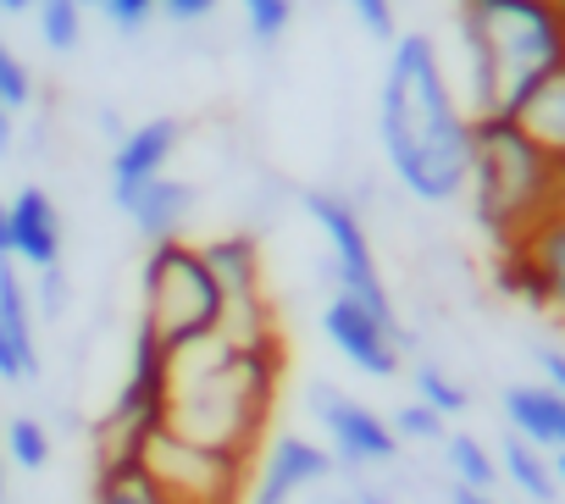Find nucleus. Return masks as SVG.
<instances>
[{"instance_id": "obj_1", "label": "nucleus", "mask_w": 565, "mask_h": 504, "mask_svg": "<svg viewBox=\"0 0 565 504\" xmlns=\"http://www.w3.org/2000/svg\"><path fill=\"white\" fill-rule=\"evenodd\" d=\"M377 144L394 183L411 200L449 205L466 194L477 122L433 34H394L383 84H377Z\"/></svg>"}, {"instance_id": "obj_2", "label": "nucleus", "mask_w": 565, "mask_h": 504, "mask_svg": "<svg viewBox=\"0 0 565 504\" xmlns=\"http://www.w3.org/2000/svg\"><path fill=\"white\" fill-rule=\"evenodd\" d=\"M455 34L471 122H510L526 95L565 67V12L554 0H460Z\"/></svg>"}, {"instance_id": "obj_3", "label": "nucleus", "mask_w": 565, "mask_h": 504, "mask_svg": "<svg viewBox=\"0 0 565 504\" xmlns=\"http://www.w3.org/2000/svg\"><path fill=\"white\" fill-rule=\"evenodd\" d=\"M282 377V339L233 350L222 339H200L172 355V394H167V432L249 460L255 432L271 410Z\"/></svg>"}, {"instance_id": "obj_4", "label": "nucleus", "mask_w": 565, "mask_h": 504, "mask_svg": "<svg viewBox=\"0 0 565 504\" xmlns=\"http://www.w3.org/2000/svg\"><path fill=\"white\" fill-rule=\"evenodd\" d=\"M477 222L504 244H515L537 216L565 200V167H554L515 122H477L471 178H466Z\"/></svg>"}, {"instance_id": "obj_5", "label": "nucleus", "mask_w": 565, "mask_h": 504, "mask_svg": "<svg viewBox=\"0 0 565 504\" xmlns=\"http://www.w3.org/2000/svg\"><path fill=\"white\" fill-rule=\"evenodd\" d=\"M139 328L167 355H183L189 344L216 339V328H222V289L205 272L200 244L167 238V244L145 249V267H139Z\"/></svg>"}, {"instance_id": "obj_6", "label": "nucleus", "mask_w": 565, "mask_h": 504, "mask_svg": "<svg viewBox=\"0 0 565 504\" xmlns=\"http://www.w3.org/2000/svg\"><path fill=\"white\" fill-rule=\"evenodd\" d=\"M306 216L317 222L322 244H328V278H333V294L377 311L383 322H399L394 311V294L383 283V267H377V249H372V233L355 211L350 194H333V189H306Z\"/></svg>"}, {"instance_id": "obj_7", "label": "nucleus", "mask_w": 565, "mask_h": 504, "mask_svg": "<svg viewBox=\"0 0 565 504\" xmlns=\"http://www.w3.org/2000/svg\"><path fill=\"white\" fill-rule=\"evenodd\" d=\"M139 471L150 476V487L167 504H244V482H249V460L200 449L167 427L145 443Z\"/></svg>"}, {"instance_id": "obj_8", "label": "nucleus", "mask_w": 565, "mask_h": 504, "mask_svg": "<svg viewBox=\"0 0 565 504\" xmlns=\"http://www.w3.org/2000/svg\"><path fill=\"white\" fill-rule=\"evenodd\" d=\"M200 256H205V272L222 289V328H216V339L233 344V350L277 339L271 333L266 283H260V244H255V233H216V238L200 244Z\"/></svg>"}, {"instance_id": "obj_9", "label": "nucleus", "mask_w": 565, "mask_h": 504, "mask_svg": "<svg viewBox=\"0 0 565 504\" xmlns=\"http://www.w3.org/2000/svg\"><path fill=\"white\" fill-rule=\"evenodd\" d=\"M306 405H311V416H317L322 432H328V454H333V465L377 471V465H394V460H399V438H394L388 416H377L372 405L350 399L344 388H333V383H311Z\"/></svg>"}, {"instance_id": "obj_10", "label": "nucleus", "mask_w": 565, "mask_h": 504, "mask_svg": "<svg viewBox=\"0 0 565 504\" xmlns=\"http://www.w3.org/2000/svg\"><path fill=\"white\" fill-rule=\"evenodd\" d=\"M504 283L565 322V200L548 216H537L515 244H504Z\"/></svg>"}, {"instance_id": "obj_11", "label": "nucleus", "mask_w": 565, "mask_h": 504, "mask_svg": "<svg viewBox=\"0 0 565 504\" xmlns=\"http://www.w3.org/2000/svg\"><path fill=\"white\" fill-rule=\"evenodd\" d=\"M322 333L328 344L361 372V377H399L405 372V322H383L377 311L344 300V294H328L322 305Z\"/></svg>"}, {"instance_id": "obj_12", "label": "nucleus", "mask_w": 565, "mask_h": 504, "mask_svg": "<svg viewBox=\"0 0 565 504\" xmlns=\"http://www.w3.org/2000/svg\"><path fill=\"white\" fill-rule=\"evenodd\" d=\"M328 476H333L328 443L300 438V432H282V438H271L260 471L244 482V504H295L306 487H317Z\"/></svg>"}, {"instance_id": "obj_13", "label": "nucleus", "mask_w": 565, "mask_h": 504, "mask_svg": "<svg viewBox=\"0 0 565 504\" xmlns=\"http://www.w3.org/2000/svg\"><path fill=\"white\" fill-rule=\"evenodd\" d=\"M178 144H183V122H172V117H150V122L117 133V144H111V200L122 205L134 189L167 178Z\"/></svg>"}, {"instance_id": "obj_14", "label": "nucleus", "mask_w": 565, "mask_h": 504, "mask_svg": "<svg viewBox=\"0 0 565 504\" xmlns=\"http://www.w3.org/2000/svg\"><path fill=\"white\" fill-rule=\"evenodd\" d=\"M40 344H34V294L18 261H0V383H34Z\"/></svg>"}, {"instance_id": "obj_15", "label": "nucleus", "mask_w": 565, "mask_h": 504, "mask_svg": "<svg viewBox=\"0 0 565 504\" xmlns=\"http://www.w3.org/2000/svg\"><path fill=\"white\" fill-rule=\"evenodd\" d=\"M7 238H12L18 267H29V272L62 267V211L40 183H29L7 200Z\"/></svg>"}, {"instance_id": "obj_16", "label": "nucleus", "mask_w": 565, "mask_h": 504, "mask_svg": "<svg viewBox=\"0 0 565 504\" xmlns=\"http://www.w3.org/2000/svg\"><path fill=\"white\" fill-rule=\"evenodd\" d=\"M117 211L128 216V227H134L145 244L183 238V233H189V222H194V183H183V178H172V172H167V178H156V183L134 189Z\"/></svg>"}, {"instance_id": "obj_17", "label": "nucleus", "mask_w": 565, "mask_h": 504, "mask_svg": "<svg viewBox=\"0 0 565 504\" xmlns=\"http://www.w3.org/2000/svg\"><path fill=\"white\" fill-rule=\"evenodd\" d=\"M499 410H504V427L515 438H526L532 449H543V454L565 449V394L548 388L543 377L537 383H510L499 394Z\"/></svg>"}, {"instance_id": "obj_18", "label": "nucleus", "mask_w": 565, "mask_h": 504, "mask_svg": "<svg viewBox=\"0 0 565 504\" xmlns=\"http://www.w3.org/2000/svg\"><path fill=\"white\" fill-rule=\"evenodd\" d=\"M554 167H565V67L559 73H548L532 95H526V106L510 117Z\"/></svg>"}, {"instance_id": "obj_19", "label": "nucleus", "mask_w": 565, "mask_h": 504, "mask_svg": "<svg viewBox=\"0 0 565 504\" xmlns=\"http://www.w3.org/2000/svg\"><path fill=\"white\" fill-rule=\"evenodd\" d=\"M493 460H499V482H510L526 504H554V498H559L554 471H548V454H543V449H532L526 438L504 432V443L493 449Z\"/></svg>"}, {"instance_id": "obj_20", "label": "nucleus", "mask_w": 565, "mask_h": 504, "mask_svg": "<svg viewBox=\"0 0 565 504\" xmlns=\"http://www.w3.org/2000/svg\"><path fill=\"white\" fill-rule=\"evenodd\" d=\"M438 449H444V465H449L455 487H477V493L499 487V460H493V449L477 432H449Z\"/></svg>"}, {"instance_id": "obj_21", "label": "nucleus", "mask_w": 565, "mask_h": 504, "mask_svg": "<svg viewBox=\"0 0 565 504\" xmlns=\"http://www.w3.org/2000/svg\"><path fill=\"white\" fill-rule=\"evenodd\" d=\"M29 18H34V29H40V45H45V51L67 56V51H78V45H84V7H78V0H34Z\"/></svg>"}, {"instance_id": "obj_22", "label": "nucleus", "mask_w": 565, "mask_h": 504, "mask_svg": "<svg viewBox=\"0 0 565 504\" xmlns=\"http://www.w3.org/2000/svg\"><path fill=\"white\" fill-rule=\"evenodd\" d=\"M411 388H416V405L438 410L444 421H455V416H466V410H471L466 383H455V377H449L444 366H433V361H416V366H411Z\"/></svg>"}, {"instance_id": "obj_23", "label": "nucleus", "mask_w": 565, "mask_h": 504, "mask_svg": "<svg viewBox=\"0 0 565 504\" xmlns=\"http://www.w3.org/2000/svg\"><path fill=\"white\" fill-rule=\"evenodd\" d=\"M7 460L18 471H45L51 465V427L40 416H12L7 421Z\"/></svg>"}, {"instance_id": "obj_24", "label": "nucleus", "mask_w": 565, "mask_h": 504, "mask_svg": "<svg viewBox=\"0 0 565 504\" xmlns=\"http://www.w3.org/2000/svg\"><path fill=\"white\" fill-rule=\"evenodd\" d=\"M238 18L255 45H277L295 29V0H238Z\"/></svg>"}, {"instance_id": "obj_25", "label": "nucleus", "mask_w": 565, "mask_h": 504, "mask_svg": "<svg viewBox=\"0 0 565 504\" xmlns=\"http://www.w3.org/2000/svg\"><path fill=\"white\" fill-rule=\"evenodd\" d=\"M0 106H7V111H29V106H34V73H29V62L12 51L7 34H0Z\"/></svg>"}, {"instance_id": "obj_26", "label": "nucleus", "mask_w": 565, "mask_h": 504, "mask_svg": "<svg viewBox=\"0 0 565 504\" xmlns=\"http://www.w3.org/2000/svg\"><path fill=\"white\" fill-rule=\"evenodd\" d=\"M388 427H394L399 443H444V438H449V421H444L438 410L416 405V399H405V405L388 416Z\"/></svg>"}, {"instance_id": "obj_27", "label": "nucleus", "mask_w": 565, "mask_h": 504, "mask_svg": "<svg viewBox=\"0 0 565 504\" xmlns=\"http://www.w3.org/2000/svg\"><path fill=\"white\" fill-rule=\"evenodd\" d=\"M95 504H167L145 471H100L95 476Z\"/></svg>"}, {"instance_id": "obj_28", "label": "nucleus", "mask_w": 565, "mask_h": 504, "mask_svg": "<svg viewBox=\"0 0 565 504\" xmlns=\"http://www.w3.org/2000/svg\"><path fill=\"white\" fill-rule=\"evenodd\" d=\"M350 7V18L372 34V40H383V45H394V34H399V18H394V0H344Z\"/></svg>"}, {"instance_id": "obj_29", "label": "nucleus", "mask_w": 565, "mask_h": 504, "mask_svg": "<svg viewBox=\"0 0 565 504\" xmlns=\"http://www.w3.org/2000/svg\"><path fill=\"white\" fill-rule=\"evenodd\" d=\"M117 34H139L150 18H156V0H100V7H95Z\"/></svg>"}, {"instance_id": "obj_30", "label": "nucleus", "mask_w": 565, "mask_h": 504, "mask_svg": "<svg viewBox=\"0 0 565 504\" xmlns=\"http://www.w3.org/2000/svg\"><path fill=\"white\" fill-rule=\"evenodd\" d=\"M34 305L45 311V317H62L67 311V278H62V267H51V272H34Z\"/></svg>"}, {"instance_id": "obj_31", "label": "nucleus", "mask_w": 565, "mask_h": 504, "mask_svg": "<svg viewBox=\"0 0 565 504\" xmlns=\"http://www.w3.org/2000/svg\"><path fill=\"white\" fill-rule=\"evenodd\" d=\"M156 12L172 18V23H200L216 12V0H156Z\"/></svg>"}, {"instance_id": "obj_32", "label": "nucleus", "mask_w": 565, "mask_h": 504, "mask_svg": "<svg viewBox=\"0 0 565 504\" xmlns=\"http://www.w3.org/2000/svg\"><path fill=\"white\" fill-rule=\"evenodd\" d=\"M537 372H543V383H548V388H559V394H565V350H559V344L537 350Z\"/></svg>"}, {"instance_id": "obj_33", "label": "nucleus", "mask_w": 565, "mask_h": 504, "mask_svg": "<svg viewBox=\"0 0 565 504\" xmlns=\"http://www.w3.org/2000/svg\"><path fill=\"white\" fill-rule=\"evenodd\" d=\"M449 504H499L493 493H477V487H449Z\"/></svg>"}, {"instance_id": "obj_34", "label": "nucleus", "mask_w": 565, "mask_h": 504, "mask_svg": "<svg viewBox=\"0 0 565 504\" xmlns=\"http://www.w3.org/2000/svg\"><path fill=\"white\" fill-rule=\"evenodd\" d=\"M12 139H18V111L0 106V150H12Z\"/></svg>"}, {"instance_id": "obj_35", "label": "nucleus", "mask_w": 565, "mask_h": 504, "mask_svg": "<svg viewBox=\"0 0 565 504\" xmlns=\"http://www.w3.org/2000/svg\"><path fill=\"white\" fill-rule=\"evenodd\" d=\"M0 261H12V238H7V200H0Z\"/></svg>"}, {"instance_id": "obj_36", "label": "nucleus", "mask_w": 565, "mask_h": 504, "mask_svg": "<svg viewBox=\"0 0 565 504\" xmlns=\"http://www.w3.org/2000/svg\"><path fill=\"white\" fill-rule=\"evenodd\" d=\"M548 471H554V487L565 493V449H559V454H548Z\"/></svg>"}, {"instance_id": "obj_37", "label": "nucleus", "mask_w": 565, "mask_h": 504, "mask_svg": "<svg viewBox=\"0 0 565 504\" xmlns=\"http://www.w3.org/2000/svg\"><path fill=\"white\" fill-rule=\"evenodd\" d=\"M34 7V0H0V18H23Z\"/></svg>"}, {"instance_id": "obj_38", "label": "nucleus", "mask_w": 565, "mask_h": 504, "mask_svg": "<svg viewBox=\"0 0 565 504\" xmlns=\"http://www.w3.org/2000/svg\"><path fill=\"white\" fill-rule=\"evenodd\" d=\"M328 504H361V498H355V493H344V498H328Z\"/></svg>"}, {"instance_id": "obj_39", "label": "nucleus", "mask_w": 565, "mask_h": 504, "mask_svg": "<svg viewBox=\"0 0 565 504\" xmlns=\"http://www.w3.org/2000/svg\"><path fill=\"white\" fill-rule=\"evenodd\" d=\"M78 7H84V12H95V7H100V0H78Z\"/></svg>"}, {"instance_id": "obj_40", "label": "nucleus", "mask_w": 565, "mask_h": 504, "mask_svg": "<svg viewBox=\"0 0 565 504\" xmlns=\"http://www.w3.org/2000/svg\"><path fill=\"white\" fill-rule=\"evenodd\" d=\"M0 504H7V476H0Z\"/></svg>"}, {"instance_id": "obj_41", "label": "nucleus", "mask_w": 565, "mask_h": 504, "mask_svg": "<svg viewBox=\"0 0 565 504\" xmlns=\"http://www.w3.org/2000/svg\"><path fill=\"white\" fill-rule=\"evenodd\" d=\"M554 7H559V12H565V0H554Z\"/></svg>"}, {"instance_id": "obj_42", "label": "nucleus", "mask_w": 565, "mask_h": 504, "mask_svg": "<svg viewBox=\"0 0 565 504\" xmlns=\"http://www.w3.org/2000/svg\"><path fill=\"white\" fill-rule=\"evenodd\" d=\"M455 7H460V0H455Z\"/></svg>"}]
</instances>
